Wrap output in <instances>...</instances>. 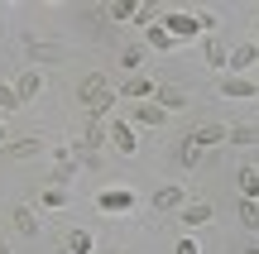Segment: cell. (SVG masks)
<instances>
[{"instance_id":"obj_1","label":"cell","mask_w":259,"mask_h":254,"mask_svg":"<svg viewBox=\"0 0 259 254\" xmlns=\"http://www.w3.org/2000/svg\"><path fill=\"white\" fill-rule=\"evenodd\" d=\"M221 125H197L192 134H183V144H178V163H183V168H197V163H202V154L211 149V144H221Z\"/></svg>"},{"instance_id":"obj_2","label":"cell","mask_w":259,"mask_h":254,"mask_svg":"<svg viewBox=\"0 0 259 254\" xmlns=\"http://www.w3.org/2000/svg\"><path fill=\"white\" fill-rule=\"evenodd\" d=\"M77 96H82V106H87L92 120H96V115H106V111H111V101H115V91L106 86V77H87V82L77 86Z\"/></svg>"},{"instance_id":"obj_3","label":"cell","mask_w":259,"mask_h":254,"mask_svg":"<svg viewBox=\"0 0 259 254\" xmlns=\"http://www.w3.org/2000/svg\"><path fill=\"white\" fill-rule=\"evenodd\" d=\"M163 24H168V38H192V34H202V24H216V19H211V15H206V19H192V15H168Z\"/></svg>"},{"instance_id":"obj_4","label":"cell","mask_w":259,"mask_h":254,"mask_svg":"<svg viewBox=\"0 0 259 254\" xmlns=\"http://www.w3.org/2000/svg\"><path fill=\"white\" fill-rule=\"evenodd\" d=\"M38 86H44V77L34 72V67H29V72H19V82H15V101L24 106V101H34L38 96Z\"/></svg>"},{"instance_id":"obj_5","label":"cell","mask_w":259,"mask_h":254,"mask_svg":"<svg viewBox=\"0 0 259 254\" xmlns=\"http://www.w3.org/2000/svg\"><path fill=\"white\" fill-rule=\"evenodd\" d=\"M5 154L10 159H34V154H44V139H34V134H29V139H10Z\"/></svg>"},{"instance_id":"obj_6","label":"cell","mask_w":259,"mask_h":254,"mask_svg":"<svg viewBox=\"0 0 259 254\" xmlns=\"http://www.w3.org/2000/svg\"><path fill=\"white\" fill-rule=\"evenodd\" d=\"M221 91H226V96H245V101H250V96H259V86L250 82V77H226Z\"/></svg>"},{"instance_id":"obj_7","label":"cell","mask_w":259,"mask_h":254,"mask_svg":"<svg viewBox=\"0 0 259 254\" xmlns=\"http://www.w3.org/2000/svg\"><path fill=\"white\" fill-rule=\"evenodd\" d=\"M63 249L67 254H92V230H67V235H63Z\"/></svg>"},{"instance_id":"obj_8","label":"cell","mask_w":259,"mask_h":254,"mask_svg":"<svg viewBox=\"0 0 259 254\" xmlns=\"http://www.w3.org/2000/svg\"><path fill=\"white\" fill-rule=\"evenodd\" d=\"M235 187H240L245 201H254V197H259V173H254V168H240V173H235Z\"/></svg>"},{"instance_id":"obj_9","label":"cell","mask_w":259,"mask_h":254,"mask_svg":"<svg viewBox=\"0 0 259 254\" xmlns=\"http://www.w3.org/2000/svg\"><path fill=\"white\" fill-rule=\"evenodd\" d=\"M178 207H183V192L178 187H158L154 192V211H178Z\"/></svg>"},{"instance_id":"obj_10","label":"cell","mask_w":259,"mask_h":254,"mask_svg":"<svg viewBox=\"0 0 259 254\" xmlns=\"http://www.w3.org/2000/svg\"><path fill=\"white\" fill-rule=\"evenodd\" d=\"M130 201H135L130 192H101V197H96V207H101V211H130Z\"/></svg>"},{"instance_id":"obj_11","label":"cell","mask_w":259,"mask_h":254,"mask_svg":"<svg viewBox=\"0 0 259 254\" xmlns=\"http://www.w3.org/2000/svg\"><path fill=\"white\" fill-rule=\"evenodd\" d=\"M111 144H115V149H120V154H135V130H130V125H111Z\"/></svg>"},{"instance_id":"obj_12","label":"cell","mask_w":259,"mask_h":254,"mask_svg":"<svg viewBox=\"0 0 259 254\" xmlns=\"http://www.w3.org/2000/svg\"><path fill=\"white\" fill-rule=\"evenodd\" d=\"M254 58H259V48H254V43H245V48H235V53H231V63H226V67H235V72H245V67L254 63Z\"/></svg>"},{"instance_id":"obj_13","label":"cell","mask_w":259,"mask_h":254,"mask_svg":"<svg viewBox=\"0 0 259 254\" xmlns=\"http://www.w3.org/2000/svg\"><path fill=\"white\" fill-rule=\"evenodd\" d=\"M158 96H163V111H183V106H187V91H183V86H163Z\"/></svg>"},{"instance_id":"obj_14","label":"cell","mask_w":259,"mask_h":254,"mask_svg":"<svg viewBox=\"0 0 259 254\" xmlns=\"http://www.w3.org/2000/svg\"><path fill=\"white\" fill-rule=\"evenodd\" d=\"M15 226H19V235H38V221L29 207H15Z\"/></svg>"},{"instance_id":"obj_15","label":"cell","mask_w":259,"mask_h":254,"mask_svg":"<svg viewBox=\"0 0 259 254\" xmlns=\"http://www.w3.org/2000/svg\"><path fill=\"white\" fill-rule=\"evenodd\" d=\"M206 63H211V67H226V63H231V53H226V43H216V38H206Z\"/></svg>"},{"instance_id":"obj_16","label":"cell","mask_w":259,"mask_h":254,"mask_svg":"<svg viewBox=\"0 0 259 254\" xmlns=\"http://www.w3.org/2000/svg\"><path fill=\"white\" fill-rule=\"evenodd\" d=\"M163 115H168L163 106H139V111H135V120H139V125H163Z\"/></svg>"},{"instance_id":"obj_17","label":"cell","mask_w":259,"mask_h":254,"mask_svg":"<svg viewBox=\"0 0 259 254\" xmlns=\"http://www.w3.org/2000/svg\"><path fill=\"white\" fill-rule=\"evenodd\" d=\"M24 53H29V58H58V43H38V38H24Z\"/></svg>"},{"instance_id":"obj_18","label":"cell","mask_w":259,"mask_h":254,"mask_svg":"<svg viewBox=\"0 0 259 254\" xmlns=\"http://www.w3.org/2000/svg\"><path fill=\"white\" fill-rule=\"evenodd\" d=\"M240 221H245V230H259V201L240 197Z\"/></svg>"},{"instance_id":"obj_19","label":"cell","mask_w":259,"mask_h":254,"mask_svg":"<svg viewBox=\"0 0 259 254\" xmlns=\"http://www.w3.org/2000/svg\"><path fill=\"white\" fill-rule=\"evenodd\" d=\"M72 163H77L72 154H67V149H58V154H53V178H67V173H72Z\"/></svg>"},{"instance_id":"obj_20","label":"cell","mask_w":259,"mask_h":254,"mask_svg":"<svg viewBox=\"0 0 259 254\" xmlns=\"http://www.w3.org/2000/svg\"><path fill=\"white\" fill-rule=\"evenodd\" d=\"M183 221H187V226H206V221H211V207H187Z\"/></svg>"},{"instance_id":"obj_21","label":"cell","mask_w":259,"mask_h":254,"mask_svg":"<svg viewBox=\"0 0 259 254\" xmlns=\"http://www.w3.org/2000/svg\"><path fill=\"white\" fill-rule=\"evenodd\" d=\"M158 15H163L158 5H135V15H130V19H139V24H149V29H154V19H158Z\"/></svg>"},{"instance_id":"obj_22","label":"cell","mask_w":259,"mask_h":254,"mask_svg":"<svg viewBox=\"0 0 259 254\" xmlns=\"http://www.w3.org/2000/svg\"><path fill=\"white\" fill-rule=\"evenodd\" d=\"M231 139H235V144H254V139H259V130H254V125H235Z\"/></svg>"},{"instance_id":"obj_23","label":"cell","mask_w":259,"mask_h":254,"mask_svg":"<svg viewBox=\"0 0 259 254\" xmlns=\"http://www.w3.org/2000/svg\"><path fill=\"white\" fill-rule=\"evenodd\" d=\"M149 91H154V86H149L144 77H130V82H125V96H149Z\"/></svg>"},{"instance_id":"obj_24","label":"cell","mask_w":259,"mask_h":254,"mask_svg":"<svg viewBox=\"0 0 259 254\" xmlns=\"http://www.w3.org/2000/svg\"><path fill=\"white\" fill-rule=\"evenodd\" d=\"M106 15H111V19H130V15H135V5H125V0H115V5H106Z\"/></svg>"},{"instance_id":"obj_25","label":"cell","mask_w":259,"mask_h":254,"mask_svg":"<svg viewBox=\"0 0 259 254\" xmlns=\"http://www.w3.org/2000/svg\"><path fill=\"white\" fill-rule=\"evenodd\" d=\"M149 43H154V48H168L173 38H168V29H158V24H154V29H149Z\"/></svg>"},{"instance_id":"obj_26","label":"cell","mask_w":259,"mask_h":254,"mask_svg":"<svg viewBox=\"0 0 259 254\" xmlns=\"http://www.w3.org/2000/svg\"><path fill=\"white\" fill-rule=\"evenodd\" d=\"M63 201H67L63 187H48V192H44V207H63Z\"/></svg>"},{"instance_id":"obj_27","label":"cell","mask_w":259,"mask_h":254,"mask_svg":"<svg viewBox=\"0 0 259 254\" xmlns=\"http://www.w3.org/2000/svg\"><path fill=\"white\" fill-rule=\"evenodd\" d=\"M0 106H5V111H15V106H19L15 101V86H0Z\"/></svg>"},{"instance_id":"obj_28","label":"cell","mask_w":259,"mask_h":254,"mask_svg":"<svg viewBox=\"0 0 259 254\" xmlns=\"http://www.w3.org/2000/svg\"><path fill=\"white\" fill-rule=\"evenodd\" d=\"M139 63H144V53H139V48H125V67H130V72H135Z\"/></svg>"},{"instance_id":"obj_29","label":"cell","mask_w":259,"mask_h":254,"mask_svg":"<svg viewBox=\"0 0 259 254\" xmlns=\"http://www.w3.org/2000/svg\"><path fill=\"white\" fill-rule=\"evenodd\" d=\"M178 254H197V245H192V240H183V245H178Z\"/></svg>"},{"instance_id":"obj_30","label":"cell","mask_w":259,"mask_h":254,"mask_svg":"<svg viewBox=\"0 0 259 254\" xmlns=\"http://www.w3.org/2000/svg\"><path fill=\"white\" fill-rule=\"evenodd\" d=\"M0 254H10V249H5V245H0Z\"/></svg>"},{"instance_id":"obj_31","label":"cell","mask_w":259,"mask_h":254,"mask_svg":"<svg viewBox=\"0 0 259 254\" xmlns=\"http://www.w3.org/2000/svg\"><path fill=\"white\" fill-rule=\"evenodd\" d=\"M245 254H259V249H245Z\"/></svg>"},{"instance_id":"obj_32","label":"cell","mask_w":259,"mask_h":254,"mask_svg":"<svg viewBox=\"0 0 259 254\" xmlns=\"http://www.w3.org/2000/svg\"><path fill=\"white\" fill-rule=\"evenodd\" d=\"M0 139H5V130H0Z\"/></svg>"}]
</instances>
